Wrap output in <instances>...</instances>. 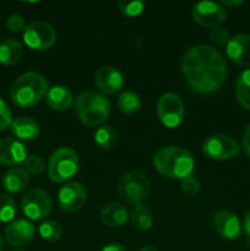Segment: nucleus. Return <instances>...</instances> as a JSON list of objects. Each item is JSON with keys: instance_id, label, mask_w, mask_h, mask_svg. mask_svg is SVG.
Wrapping results in <instances>:
<instances>
[{"instance_id": "1", "label": "nucleus", "mask_w": 250, "mask_h": 251, "mask_svg": "<svg viewBox=\"0 0 250 251\" xmlns=\"http://www.w3.org/2000/svg\"><path fill=\"white\" fill-rule=\"evenodd\" d=\"M181 70L191 90L203 95L220 90L227 75L225 58L208 44L189 48L181 59Z\"/></svg>"}, {"instance_id": "2", "label": "nucleus", "mask_w": 250, "mask_h": 251, "mask_svg": "<svg viewBox=\"0 0 250 251\" xmlns=\"http://www.w3.org/2000/svg\"><path fill=\"white\" fill-rule=\"evenodd\" d=\"M153 166L166 178L184 180L193 174L195 161L188 150L179 146H167L154 153Z\"/></svg>"}, {"instance_id": "3", "label": "nucleus", "mask_w": 250, "mask_h": 251, "mask_svg": "<svg viewBox=\"0 0 250 251\" xmlns=\"http://www.w3.org/2000/svg\"><path fill=\"white\" fill-rule=\"evenodd\" d=\"M48 81L41 74L29 71L15 80L10 88V98L19 108H31L46 97Z\"/></svg>"}, {"instance_id": "4", "label": "nucleus", "mask_w": 250, "mask_h": 251, "mask_svg": "<svg viewBox=\"0 0 250 251\" xmlns=\"http://www.w3.org/2000/svg\"><path fill=\"white\" fill-rule=\"evenodd\" d=\"M74 109L76 117L82 124L87 126H98L109 118L110 103L102 93L86 91L76 98Z\"/></svg>"}, {"instance_id": "5", "label": "nucleus", "mask_w": 250, "mask_h": 251, "mask_svg": "<svg viewBox=\"0 0 250 251\" xmlns=\"http://www.w3.org/2000/svg\"><path fill=\"white\" fill-rule=\"evenodd\" d=\"M151 184L145 173L131 171L125 173L118 183V195L129 205H141L147 200L151 190Z\"/></svg>"}, {"instance_id": "6", "label": "nucleus", "mask_w": 250, "mask_h": 251, "mask_svg": "<svg viewBox=\"0 0 250 251\" xmlns=\"http://www.w3.org/2000/svg\"><path fill=\"white\" fill-rule=\"evenodd\" d=\"M78 169V156L70 147H60L51 153L48 162V176L54 183H65Z\"/></svg>"}, {"instance_id": "7", "label": "nucleus", "mask_w": 250, "mask_h": 251, "mask_svg": "<svg viewBox=\"0 0 250 251\" xmlns=\"http://www.w3.org/2000/svg\"><path fill=\"white\" fill-rule=\"evenodd\" d=\"M55 28L46 21H34L26 26L24 31V42L29 49L37 51L50 49L56 43Z\"/></svg>"}, {"instance_id": "8", "label": "nucleus", "mask_w": 250, "mask_h": 251, "mask_svg": "<svg viewBox=\"0 0 250 251\" xmlns=\"http://www.w3.org/2000/svg\"><path fill=\"white\" fill-rule=\"evenodd\" d=\"M185 108L181 98L176 93H164L157 104V115L159 122L168 129H175L181 124Z\"/></svg>"}, {"instance_id": "9", "label": "nucleus", "mask_w": 250, "mask_h": 251, "mask_svg": "<svg viewBox=\"0 0 250 251\" xmlns=\"http://www.w3.org/2000/svg\"><path fill=\"white\" fill-rule=\"evenodd\" d=\"M239 145L228 135L216 134L208 136L202 144V152L213 161H227L239 153Z\"/></svg>"}, {"instance_id": "10", "label": "nucleus", "mask_w": 250, "mask_h": 251, "mask_svg": "<svg viewBox=\"0 0 250 251\" xmlns=\"http://www.w3.org/2000/svg\"><path fill=\"white\" fill-rule=\"evenodd\" d=\"M21 207L25 216L29 220H43L50 213L51 199L43 189L33 188L22 196Z\"/></svg>"}, {"instance_id": "11", "label": "nucleus", "mask_w": 250, "mask_h": 251, "mask_svg": "<svg viewBox=\"0 0 250 251\" xmlns=\"http://www.w3.org/2000/svg\"><path fill=\"white\" fill-rule=\"evenodd\" d=\"M87 201L86 188L78 181H69L58 193L59 207L68 213L80 211Z\"/></svg>"}, {"instance_id": "12", "label": "nucleus", "mask_w": 250, "mask_h": 251, "mask_svg": "<svg viewBox=\"0 0 250 251\" xmlns=\"http://www.w3.org/2000/svg\"><path fill=\"white\" fill-rule=\"evenodd\" d=\"M193 20L202 27H217L218 25L225 22L227 17L225 9L218 2L213 1H200L195 4L191 10Z\"/></svg>"}, {"instance_id": "13", "label": "nucleus", "mask_w": 250, "mask_h": 251, "mask_svg": "<svg viewBox=\"0 0 250 251\" xmlns=\"http://www.w3.org/2000/svg\"><path fill=\"white\" fill-rule=\"evenodd\" d=\"M212 226L222 238L235 240L242 234V225L237 215L227 210H220L213 215Z\"/></svg>"}, {"instance_id": "14", "label": "nucleus", "mask_w": 250, "mask_h": 251, "mask_svg": "<svg viewBox=\"0 0 250 251\" xmlns=\"http://www.w3.org/2000/svg\"><path fill=\"white\" fill-rule=\"evenodd\" d=\"M36 228L29 221L16 220L9 223L5 229V239L11 247L22 248L33 240Z\"/></svg>"}, {"instance_id": "15", "label": "nucleus", "mask_w": 250, "mask_h": 251, "mask_svg": "<svg viewBox=\"0 0 250 251\" xmlns=\"http://www.w3.org/2000/svg\"><path fill=\"white\" fill-rule=\"evenodd\" d=\"M95 85L104 95H114L124 86V76L114 66H102L95 75Z\"/></svg>"}, {"instance_id": "16", "label": "nucleus", "mask_w": 250, "mask_h": 251, "mask_svg": "<svg viewBox=\"0 0 250 251\" xmlns=\"http://www.w3.org/2000/svg\"><path fill=\"white\" fill-rule=\"evenodd\" d=\"M26 147L14 137L0 139V163L4 166H17L27 158Z\"/></svg>"}, {"instance_id": "17", "label": "nucleus", "mask_w": 250, "mask_h": 251, "mask_svg": "<svg viewBox=\"0 0 250 251\" xmlns=\"http://www.w3.org/2000/svg\"><path fill=\"white\" fill-rule=\"evenodd\" d=\"M227 55L238 65L250 66V34L240 33L232 37L227 44Z\"/></svg>"}, {"instance_id": "18", "label": "nucleus", "mask_w": 250, "mask_h": 251, "mask_svg": "<svg viewBox=\"0 0 250 251\" xmlns=\"http://www.w3.org/2000/svg\"><path fill=\"white\" fill-rule=\"evenodd\" d=\"M129 217L127 207L122 202H110L100 211V220L108 227H122L127 222Z\"/></svg>"}, {"instance_id": "19", "label": "nucleus", "mask_w": 250, "mask_h": 251, "mask_svg": "<svg viewBox=\"0 0 250 251\" xmlns=\"http://www.w3.org/2000/svg\"><path fill=\"white\" fill-rule=\"evenodd\" d=\"M46 102L50 109L64 112L73 105L74 97L69 88L64 87V86H54V87L49 88L47 92Z\"/></svg>"}, {"instance_id": "20", "label": "nucleus", "mask_w": 250, "mask_h": 251, "mask_svg": "<svg viewBox=\"0 0 250 251\" xmlns=\"http://www.w3.org/2000/svg\"><path fill=\"white\" fill-rule=\"evenodd\" d=\"M29 183L28 173L25 171V168L14 167L9 171L5 172L2 176V186L6 191L11 194H17L24 191Z\"/></svg>"}, {"instance_id": "21", "label": "nucleus", "mask_w": 250, "mask_h": 251, "mask_svg": "<svg viewBox=\"0 0 250 251\" xmlns=\"http://www.w3.org/2000/svg\"><path fill=\"white\" fill-rule=\"evenodd\" d=\"M11 131L17 139L24 141L36 140L39 135V125L34 119L29 117H19L12 120Z\"/></svg>"}, {"instance_id": "22", "label": "nucleus", "mask_w": 250, "mask_h": 251, "mask_svg": "<svg viewBox=\"0 0 250 251\" xmlns=\"http://www.w3.org/2000/svg\"><path fill=\"white\" fill-rule=\"evenodd\" d=\"M24 54V47L17 39L7 38L0 43V64L1 65H14L21 59Z\"/></svg>"}, {"instance_id": "23", "label": "nucleus", "mask_w": 250, "mask_h": 251, "mask_svg": "<svg viewBox=\"0 0 250 251\" xmlns=\"http://www.w3.org/2000/svg\"><path fill=\"white\" fill-rule=\"evenodd\" d=\"M131 225L137 230H149L153 225V213L147 206L136 205L130 215Z\"/></svg>"}, {"instance_id": "24", "label": "nucleus", "mask_w": 250, "mask_h": 251, "mask_svg": "<svg viewBox=\"0 0 250 251\" xmlns=\"http://www.w3.org/2000/svg\"><path fill=\"white\" fill-rule=\"evenodd\" d=\"M235 96L243 108L250 110V69L243 71L235 83Z\"/></svg>"}, {"instance_id": "25", "label": "nucleus", "mask_w": 250, "mask_h": 251, "mask_svg": "<svg viewBox=\"0 0 250 251\" xmlns=\"http://www.w3.org/2000/svg\"><path fill=\"white\" fill-rule=\"evenodd\" d=\"M141 105L142 103L140 97L131 91L122 92L118 98V107H119L120 112L126 115H134L139 113L141 109Z\"/></svg>"}, {"instance_id": "26", "label": "nucleus", "mask_w": 250, "mask_h": 251, "mask_svg": "<svg viewBox=\"0 0 250 251\" xmlns=\"http://www.w3.org/2000/svg\"><path fill=\"white\" fill-rule=\"evenodd\" d=\"M118 140V134L115 129H113L109 125L98 127L95 132V142L100 149L109 150L115 145Z\"/></svg>"}, {"instance_id": "27", "label": "nucleus", "mask_w": 250, "mask_h": 251, "mask_svg": "<svg viewBox=\"0 0 250 251\" xmlns=\"http://www.w3.org/2000/svg\"><path fill=\"white\" fill-rule=\"evenodd\" d=\"M38 232L42 239L49 243H54L60 239L63 230H61V226L58 222H55L53 220H47L39 226Z\"/></svg>"}, {"instance_id": "28", "label": "nucleus", "mask_w": 250, "mask_h": 251, "mask_svg": "<svg viewBox=\"0 0 250 251\" xmlns=\"http://www.w3.org/2000/svg\"><path fill=\"white\" fill-rule=\"evenodd\" d=\"M16 215V203L14 199L5 194H0V223H6L14 220Z\"/></svg>"}, {"instance_id": "29", "label": "nucleus", "mask_w": 250, "mask_h": 251, "mask_svg": "<svg viewBox=\"0 0 250 251\" xmlns=\"http://www.w3.org/2000/svg\"><path fill=\"white\" fill-rule=\"evenodd\" d=\"M145 2L135 0V1H119L118 6H119L120 12L126 17H136L140 14H142L145 9Z\"/></svg>"}, {"instance_id": "30", "label": "nucleus", "mask_w": 250, "mask_h": 251, "mask_svg": "<svg viewBox=\"0 0 250 251\" xmlns=\"http://www.w3.org/2000/svg\"><path fill=\"white\" fill-rule=\"evenodd\" d=\"M25 171L33 176H39L46 169V163H44L43 158L37 154H28L25 161Z\"/></svg>"}, {"instance_id": "31", "label": "nucleus", "mask_w": 250, "mask_h": 251, "mask_svg": "<svg viewBox=\"0 0 250 251\" xmlns=\"http://www.w3.org/2000/svg\"><path fill=\"white\" fill-rule=\"evenodd\" d=\"M181 190L188 198H196L200 193V183L193 176H188L181 183Z\"/></svg>"}, {"instance_id": "32", "label": "nucleus", "mask_w": 250, "mask_h": 251, "mask_svg": "<svg viewBox=\"0 0 250 251\" xmlns=\"http://www.w3.org/2000/svg\"><path fill=\"white\" fill-rule=\"evenodd\" d=\"M210 39L217 46H227L228 42L230 41V36L228 31L223 27H213L210 31Z\"/></svg>"}, {"instance_id": "33", "label": "nucleus", "mask_w": 250, "mask_h": 251, "mask_svg": "<svg viewBox=\"0 0 250 251\" xmlns=\"http://www.w3.org/2000/svg\"><path fill=\"white\" fill-rule=\"evenodd\" d=\"M12 113L7 103L0 98V131H4L11 126Z\"/></svg>"}, {"instance_id": "34", "label": "nucleus", "mask_w": 250, "mask_h": 251, "mask_svg": "<svg viewBox=\"0 0 250 251\" xmlns=\"http://www.w3.org/2000/svg\"><path fill=\"white\" fill-rule=\"evenodd\" d=\"M6 27L14 33H17V32L25 31L26 28V25H25V19L19 14L10 15L6 20Z\"/></svg>"}, {"instance_id": "35", "label": "nucleus", "mask_w": 250, "mask_h": 251, "mask_svg": "<svg viewBox=\"0 0 250 251\" xmlns=\"http://www.w3.org/2000/svg\"><path fill=\"white\" fill-rule=\"evenodd\" d=\"M243 149L245 153L250 157V125L245 129L244 136H243Z\"/></svg>"}, {"instance_id": "36", "label": "nucleus", "mask_w": 250, "mask_h": 251, "mask_svg": "<svg viewBox=\"0 0 250 251\" xmlns=\"http://www.w3.org/2000/svg\"><path fill=\"white\" fill-rule=\"evenodd\" d=\"M244 230L247 233V243L248 247L250 248V211L247 213L244 218Z\"/></svg>"}, {"instance_id": "37", "label": "nucleus", "mask_w": 250, "mask_h": 251, "mask_svg": "<svg viewBox=\"0 0 250 251\" xmlns=\"http://www.w3.org/2000/svg\"><path fill=\"white\" fill-rule=\"evenodd\" d=\"M100 251H126L122 244H117V243H112V244L105 245Z\"/></svg>"}, {"instance_id": "38", "label": "nucleus", "mask_w": 250, "mask_h": 251, "mask_svg": "<svg viewBox=\"0 0 250 251\" xmlns=\"http://www.w3.org/2000/svg\"><path fill=\"white\" fill-rule=\"evenodd\" d=\"M243 1L242 0H222V2H221V5L222 6H228V7H235V6H239V5H242Z\"/></svg>"}, {"instance_id": "39", "label": "nucleus", "mask_w": 250, "mask_h": 251, "mask_svg": "<svg viewBox=\"0 0 250 251\" xmlns=\"http://www.w3.org/2000/svg\"><path fill=\"white\" fill-rule=\"evenodd\" d=\"M140 251H158L156 247H152V245H145Z\"/></svg>"}, {"instance_id": "40", "label": "nucleus", "mask_w": 250, "mask_h": 251, "mask_svg": "<svg viewBox=\"0 0 250 251\" xmlns=\"http://www.w3.org/2000/svg\"><path fill=\"white\" fill-rule=\"evenodd\" d=\"M1 249H2V239L1 237H0V251H1Z\"/></svg>"}]
</instances>
